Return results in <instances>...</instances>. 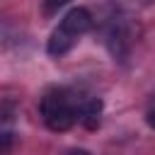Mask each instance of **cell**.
<instances>
[{"instance_id": "obj_2", "label": "cell", "mask_w": 155, "mask_h": 155, "mask_svg": "<svg viewBox=\"0 0 155 155\" xmlns=\"http://www.w3.org/2000/svg\"><path fill=\"white\" fill-rule=\"evenodd\" d=\"M92 12L87 10V7H73V10H68L65 12V17H63V22H61V27L63 29H68L70 34H75V36H80V34H85V31H90L92 29Z\"/></svg>"}, {"instance_id": "obj_4", "label": "cell", "mask_w": 155, "mask_h": 155, "mask_svg": "<svg viewBox=\"0 0 155 155\" xmlns=\"http://www.w3.org/2000/svg\"><path fill=\"white\" fill-rule=\"evenodd\" d=\"M99 114H102V99L92 97V99L82 102V107H80V121L85 124V128L94 131L99 126Z\"/></svg>"}, {"instance_id": "obj_5", "label": "cell", "mask_w": 155, "mask_h": 155, "mask_svg": "<svg viewBox=\"0 0 155 155\" xmlns=\"http://www.w3.org/2000/svg\"><path fill=\"white\" fill-rule=\"evenodd\" d=\"M70 0H46V12H58L61 7H65Z\"/></svg>"}, {"instance_id": "obj_7", "label": "cell", "mask_w": 155, "mask_h": 155, "mask_svg": "<svg viewBox=\"0 0 155 155\" xmlns=\"http://www.w3.org/2000/svg\"><path fill=\"white\" fill-rule=\"evenodd\" d=\"M145 121H148L150 128H155V99H153V104H150V109H148V114H145Z\"/></svg>"}, {"instance_id": "obj_3", "label": "cell", "mask_w": 155, "mask_h": 155, "mask_svg": "<svg viewBox=\"0 0 155 155\" xmlns=\"http://www.w3.org/2000/svg\"><path fill=\"white\" fill-rule=\"evenodd\" d=\"M75 39H78V36L70 34L68 29H63V27L53 29L51 36H48V41H46V51H48V56H65V53L73 48Z\"/></svg>"}, {"instance_id": "obj_6", "label": "cell", "mask_w": 155, "mask_h": 155, "mask_svg": "<svg viewBox=\"0 0 155 155\" xmlns=\"http://www.w3.org/2000/svg\"><path fill=\"white\" fill-rule=\"evenodd\" d=\"M0 138H2L0 150H2V153H7V150H10V143H12V133H10V131H2V136H0Z\"/></svg>"}, {"instance_id": "obj_1", "label": "cell", "mask_w": 155, "mask_h": 155, "mask_svg": "<svg viewBox=\"0 0 155 155\" xmlns=\"http://www.w3.org/2000/svg\"><path fill=\"white\" fill-rule=\"evenodd\" d=\"M39 111H41L44 124L56 133L73 128L75 121L80 119V109L75 107V102L70 99L65 90H48L39 102Z\"/></svg>"}]
</instances>
